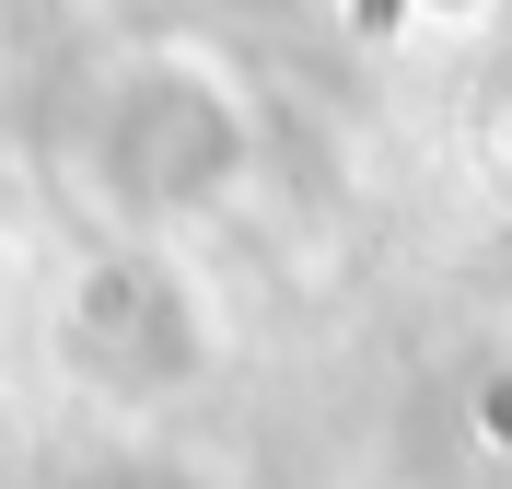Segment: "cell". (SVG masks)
Segmentation results:
<instances>
[{
  "label": "cell",
  "instance_id": "cell-1",
  "mask_svg": "<svg viewBox=\"0 0 512 489\" xmlns=\"http://www.w3.org/2000/svg\"><path fill=\"white\" fill-rule=\"evenodd\" d=\"M408 12H431V24H478L489 0H408Z\"/></svg>",
  "mask_w": 512,
  "mask_h": 489
}]
</instances>
